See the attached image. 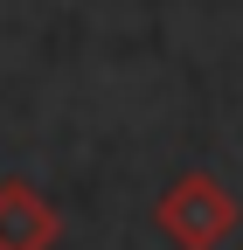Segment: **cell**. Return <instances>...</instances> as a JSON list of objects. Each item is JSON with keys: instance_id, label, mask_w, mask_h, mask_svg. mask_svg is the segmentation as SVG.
Here are the masks:
<instances>
[{"instance_id": "1", "label": "cell", "mask_w": 243, "mask_h": 250, "mask_svg": "<svg viewBox=\"0 0 243 250\" xmlns=\"http://www.w3.org/2000/svg\"><path fill=\"white\" fill-rule=\"evenodd\" d=\"M229 215H236V208H229V195H223L216 181H181L174 195H167V208H160V223L188 243V250H208V243L229 229Z\"/></svg>"}, {"instance_id": "2", "label": "cell", "mask_w": 243, "mask_h": 250, "mask_svg": "<svg viewBox=\"0 0 243 250\" xmlns=\"http://www.w3.org/2000/svg\"><path fill=\"white\" fill-rule=\"evenodd\" d=\"M0 208H7V229H0V250H42L56 236V208L28 188H0Z\"/></svg>"}]
</instances>
